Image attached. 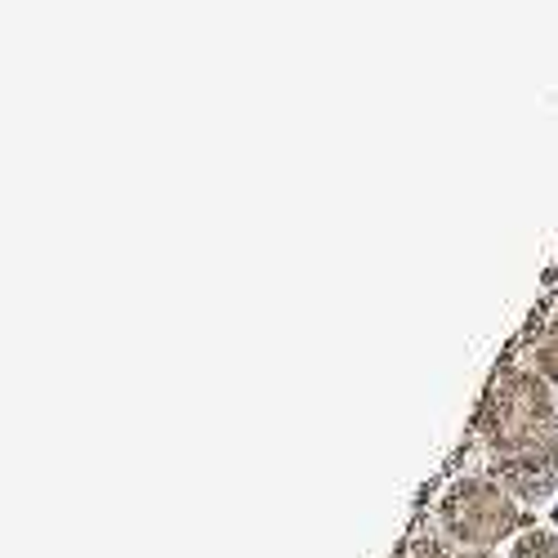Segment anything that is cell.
Listing matches in <instances>:
<instances>
[{"label": "cell", "instance_id": "cell-1", "mask_svg": "<svg viewBox=\"0 0 558 558\" xmlns=\"http://www.w3.org/2000/svg\"><path fill=\"white\" fill-rule=\"evenodd\" d=\"M478 438L492 451L496 478L514 496L541 500L558 487V402L541 371H500L478 411Z\"/></svg>", "mask_w": 558, "mask_h": 558}, {"label": "cell", "instance_id": "cell-2", "mask_svg": "<svg viewBox=\"0 0 558 558\" xmlns=\"http://www.w3.org/2000/svg\"><path fill=\"white\" fill-rule=\"evenodd\" d=\"M438 523L456 545L492 549L523 527V509L500 478H460L438 500Z\"/></svg>", "mask_w": 558, "mask_h": 558}, {"label": "cell", "instance_id": "cell-3", "mask_svg": "<svg viewBox=\"0 0 558 558\" xmlns=\"http://www.w3.org/2000/svg\"><path fill=\"white\" fill-rule=\"evenodd\" d=\"M536 371L558 389V317L545 327V336L536 340Z\"/></svg>", "mask_w": 558, "mask_h": 558}, {"label": "cell", "instance_id": "cell-4", "mask_svg": "<svg viewBox=\"0 0 558 558\" xmlns=\"http://www.w3.org/2000/svg\"><path fill=\"white\" fill-rule=\"evenodd\" d=\"M509 558H558V532H527Z\"/></svg>", "mask_w": 558, "mask_h": 558}, {"label": "cell", "instance_id": "cell-5", "mask_svg": "<svg viewBox=\"0 0 558 558\" xmlns=\"http://www.w3.org/2000/svg\"><path fill=\"white\" fill-rule=\"evenodd\" d=\"M411 558H451V554H447L442 545H421V549H415Z\"/></svg>", "mask_w": 558, "mask_h": 558}, {"label": "cell", "instance_id": "cell-6", "mask_svg": "<svg viewBox=\"0 0 558 558\" xmlns=\"http://www.w3.org/2000/svg\"><path fill=\"white\" fill-rule=\"evenodd\" d=\"M554 523H558V505H554Z\"/></svg>", "mask_w": 558, "mask_h": 558}]
</instances>
